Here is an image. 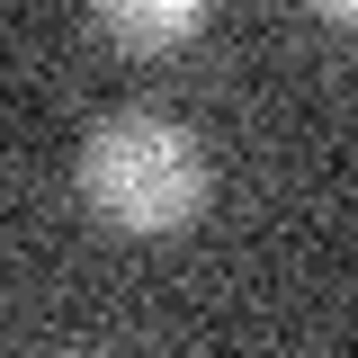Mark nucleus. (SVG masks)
Here are the masks:
<instances>
[{
    "mask_svg": "<svg viewBox=\"0 0 358 358\" xmlns=\"http://www.w3.org/2000/svg\"><path fill=\"white\" fill-rule=\"evenodd\" d=\"M322 9H331V18H341V27H358V0H322Z\"/></svg>",
    "mask_w": 358,
    "mask_h": 358,
    "instance_id": "nucleus-3",
    "label": "nucleus"
},
{
    "mask_svg": "<svg viewBox=\"0 0 358 358\" xmlns=\"http://www.w3.org/2000/svg\"><path fill=\"white\" fill-rule=\"evenodd\" d=\"M81 197L117 233H179L206 215V143L162 108H126V117L90 126Z\"/></svg>",
    "mask_w": 358,
    "mask_h": 358,
    "instance_id": "nucleus-1",
    "label": "nucleus"
},
{
    "mask_svg": "<svg viewBox=\"0 0 358 358\" xmlns=\"http://www.w3.org/2000/svg\"><path fill=\"white\" fill-rule=\"evenodd\" d=\"M90 27L108 45H126V54H171L206 27V0H81Z\"/></svg>",
    "mask_w": 358,
    "mask_h": 358,
    "instance_id": "nucleus-2",
    "label": "nucleus"
}]
</instances>
